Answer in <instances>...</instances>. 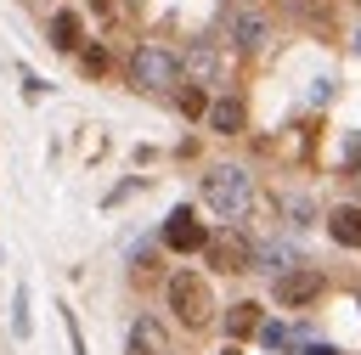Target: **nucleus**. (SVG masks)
Listing matches in <instances>:
<instances>
[{"mask_svg":"<svg viewBox=\"0 0 361 355\" xmlns=\"http://www.w3.org/2000/svg\"><path fill=\"white\" fill-rule=\"evenodd\" d=\"M203 203L220 214V220H243L254 208V175L237 169V163H214L203 175Z\"/></svg>","mask_w":361,"mask_h":355,"instance_id":"1","label":"nucleus"},{"mask_svg":"<svg viewBox=\"0 0 361 355\" xmlns=\"http://www.w3.org/2000/svg\"><path fill=\"white\" fill-rule=\"evenodd\" d=\"M130 85H135V90H175V85H180V62H175V51H164V45H141V51L130 56Z\"/></svg>","mask_w":361,"mask_h":355,"instance_id":"2","label":"nucleus"},{"mask_svg":"<svg viewBox=\"0 0 361 355\" xmlns=\"http://www.w3.org/2000/svg\"><path fill=\"white\" fill-rule=\"evenodd\" d=\"M164 299H169V310H175L186 327H203V321H209V310H214L209 282H203V276H192V270H175V276H169V287H164Z\"/></svg>","mask_w":361,"mask_h":355,"instance_id":"3","label":"nucleus"},{"mask_svg":"<svg viewBox=\"0 0 361 355\" xmlns=\"http://www.w3.org/2000/svg\"><path fill=\"white\" fill-rule=\"evenodd\" d=\"M203 259H209L214 270L237 276V270H254V242H248L237 225H226V231H209V242H203Z\"/></svg>","mask_w":361,"mask_h":355,"instance_id":"4","label":"nucleus"},{"mask_svg":"<svg viewBox=\"0 0 361 355\" xmlns=\"http://www.w3.org/2000/svg\"><path fill=\"white\" fill-rule=\"evenodd\" d=\"M322 270H310V265H293L288 276H276V304L282 310H305L310 299H322Z\"/></svg>","mask_w":361,"mask_h":355,"instance_id":"5","label":"nucleus"},{"mask_svg":"<svg viewBox=\"0 0 361 355\" xmlns=\"http://www.w3.org/2000/svg\"><path fill=\"white\" fill-rule=\"evenodd\" d=\"M203 242H209L203 220H197L192 208H175L169 225H164V248H175V254H203Z\"/></svg>","mask_w":361,"mask_h":355,"instance_id":"6","label":"nucleus"},{"mask_svg":"<svg viewBox=\"0 0 361 355\" xmlns=\"http://www.w3.org/2000/svg\"><path fill=\"white\" fill-rule=\"evenodd\" d=\"M130 355H169V338H164V321L158 316H135L130 321Z\"/></svg>","mask_w":361,"mask_h":355,"instance_id":"7","label":"nucleus"},{"mask_svg":"<svg viewBox=\"0 0 361 355\" xmlns=\"http://www.w3.org/2000/svg\"><path fill=\"white\" fill-rule=\"evenodd\" d=\"M226 34H231L237 51H254V45L265 39V17H254V11H231V17H226Z\"/></svg>","mask_w":361,"mask_h":355,"instance_id":"8","label":"nucleus"},{"mask_svg":"<svg viewBox=\"0 0 361 355\" xmlns=\"http://www.w3.org/2000/svg\"><path fill=\"white\" fill-rule=\"evenodd\" d=\"M299 265V254H293V242H259L254 248V270H271V276H288Z\"/></svg>","mask_w":361,"mask_h":355,"instance_id":"9","label":"nucleus"},{"mask_svg":"<svg viewBox=\"0 0 361 355\" xmlns=\"http://www.w3.org/2000/svg\"><path fill=\"white\" fill-rule=\"evenodd\" d=\"M327 231H333V242H338V248H361V203L333 208V214H327Z\"/></svg>","mask_w":361,"mask_h":355,"instance_id":"10","label":"nucleus"},{"mask_svg":"<svg viewBox=\"0 0 361 355\" xmlns=\"http://www.w3.org/2000/svg\"><path fill=\"white\" fill-rule=\"evenodd\" d=\"M203 118H209L214 135H237V130H243V101H237V96H220V101H209Z\"/></svg>","mask_w":361,"mask_h":355,"instance_id":"11","label":"nucleus"},{"mask_svg":"<svg viewBox=\"0 0 361 355\" xmlns=\"http://www.w3.org/2000/svg\"><path fill=\"white\" fill-rule=\"evenodd\" d=\"M186 68H192V85L214 79V73H220V51H214V39H197V45L186 51Z\"/></svg>","mask_w":361,"mask_h":355,"instance_id":"12","label":"nucleus"},{"mask_svg":"<svg viewBox=\"0 0 361 355\" xmlns=\"http://www.w3.org/2000/svg\"><path fill=\"white\" fill-rule=\"evenodd\" d=\"M259 327H265V321H259V304H254V299H243V304L226 310V332H231V344L248 338V332H259Z\"/></svg>","mask_w":361,"mask_h":355,"instance_id":"13","label":"nucleus"},{"mask_svg":"<svg viewBox=\"0 0 361 355\" xmlns=\"http://www.w3.org/2000/svg\"><path fill=\"white\" fill-rule=\"evenodd\" d=\"M51 45H56V51H79V45H85V28H79L73 11H56V17H51Z\"/></svg>","mask_w":361,"mask_h":355,"instance_id":"14","label":"nucleus"},{"mask_svg":"<svg viewBox=\"0 0 361 355\" xmlns=\"http://www.w3.org/2000/svg\"><path fill=\"white\" fill-rule=\"evenodd\" d=\"M180 113H186V118H197V113H209V96H203L197 85H186V90H180Z\"/></svg>","mask_w":361,"mask_h":355,"instance_id":"15","label":"nucleus"},{"mask_svg":"<svg viewBox=\"0 0 361 355\" xmlns=\"http://www.w3.org/2000/svg\"><path fill=\"white\" fill-rule=\"evenodd\" d=\"M85 73H107V51L102 45H85Z\"/></svg>","mask_w":361,"mask_h":355,"instance_id":"16","label":"nucleus"},{"mask_svg":"<svg viewBox=\"0 0 361 355\" xmlns=\"http://www.w3.org/2000/svg\"><path fill=\"white\" fill-rule=\"evenodd\" d=\"M288 220H293V225H310V203H305V197H288Z\"/></svg>","mask_w":361,"mask_h":355,"instance_id":"17","label":"nucleus"},{"mask_svg":"<svg viewBox=\"0 0 361 355\" xmlns=\"http://www.w3.org/2000/svg\"><path fill=\"white\" fill-rule=\"evenodd\" d=\"M305 355H338L333 344H305Z\"/></svg>","mask_w":361,"mask_h":355,"instance_id":"18","label":"nucleus"},{"mask_svg":"<svg viewBox=\"0 0 361 355\" xmlns=\"http://www.w3.org/2000/svg\"><path fill=\"white\" fill-rule=\"evenodd\" d=\"M220 355H243V349H237V344H231V349H220Z\"/></svg>","mask_w":361,"mask_h":355,"instance_id":"19","label":"nucleus"}]
</instances>
